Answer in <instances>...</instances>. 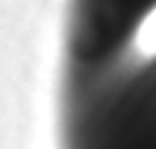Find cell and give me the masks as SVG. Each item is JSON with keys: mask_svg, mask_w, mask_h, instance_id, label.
Listing matches in <instances>:
<instances>
[{"mask_svg": "<svg viewBox=\"0 0 156 149\" xmlns=\"http://www.w3.org/2000/svg\"><path fill=\"white\" fill-rule=\"evenodd\" d=\"M156 0H68L63 22V64L110 66L136 46Z\"/></svg>", "mask_w": 156, "mask_h": 149, "instance_id": "obj_1", "label": "cell"}]
</instances>
